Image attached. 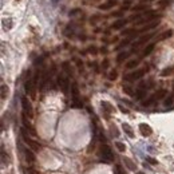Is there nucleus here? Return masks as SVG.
Instances as JSON below:
<instances>
[{
    "label": "nucleus",
    "instance_id": "f257e3e1",
    "mask_svg": "<svg viewBox=\"0 0 174 174\" xmlns=\"http://www.w3.org/2000/svg\"><path fill=\"white\" fill-rule=\"evenodd\" d=\"M22 135H23V139H24V142L28 145V147L31 150H35V151H38V150H40V143L39 142H36L35 139H32V138H30L28 137V134H27L26 131V129H22Z\"/></svg>",
    "mask_w": 174,
    "mask_h": 174
},
{
    "label": "nucleus",
    "instance_id": "f03ea898",
    "mask_svg": "<svg viewBox=\"0 0 174 174\" xmlns=\"http://www.w3.org/2000/svg\"><path fill=\"white\" fill-rule=\"evenodd\" d=\"M24 90L27 94H30L32 99H35V86H33V80L31 79V71L27 72V79L24 83Z\"/></svg>",
    "mask_w": 174,
    "mask_h": 174
},
{
    "label": "nucleus",
    "instance_id": "7ed1b4c3",
    "mask_svg": "<svg viewBox=\"0 0 174 174\" xmlns=\"http://www.w3.org/2000/svg\"><path fill=\"white\" fill-rule=\"evenodd\" d=\"M22 107H23V114H26L28 118H32L33 117V109L31 102L28 100L27 96H22Z\"/></svg>",
    "mask_w": 174,
    "mask_h": 174
},
{
    "label": "nucleus",
    "instance_id": "20e7f679",
    "mask_svg": "<svg viewBox=\"0 0 174 174\" xmlns=\"http://www.w3.org/2000/svg\"><path fill=\"white\" fill-rule=\"evenodd\" d=\"M146 71H147V68L135 70L134 72H130V74H127V75H125V79L129 80V82H133V80H138V79H141L143 75H145Z\"/></svg>",
    "mask_w": 174,
    "mask_h": 174
},
{
    "label": "nucleus",
    "instance_id": "39448f33",
    "mask_svg": "<svg viewBox=\"0 0 174 174\" xmlns=\"http://www.w3.org/2000/svg\"><path fill=\"white\" fill-rule=\"evenodd\" d=\"M100 155H102V158L106 159L107 162L113 161V158H114V154L111 151V149H110L107 145H102V146H100Z\"/></svg>",
    "mask_w": 174,
    "mask_h": 174
},
{
    "label": "nucleus",
    "instance_id": "423d86ee",
    "mask_svg": "<svg viewBox=\"0 0 174 174\" xmlns=\"http://www.w3.org/2000/svg\"><path fill=\"white\" fill-rule=\"evenodd\" d=\"M58 85H59V87L62 89V91L64 92V94L68 92L70 82H68V78H67V76H64V75H59V76H58Z\"/></svg>",
    "mask_w": 174,
    "mask_h": 174
},
{
    "label": "nucleus",
    "instance_id": "0eeeda50",
    "mask_svg": "<svg viewBox=\"0 0 174 174\" xmlns=\"http://www.w3.org/2000/svg\"><path fill=\"white\" fill-rule=\"evenodd\" d=\"M139 133L142 134L143 137H150L153 134V129L147 125V123H141L139 125Z\"/></svg>",
    "mask_w": 174,
    "mask_h": 174
},
{
    "label": "nucleus",
    "instance_id": "6e6552de",
    "mask_svg": "<svg viewBox=\"0 0 174 174\" xmlns=\"http://www.w3.org/2000/svg\"><path fill=\"white\" fill-rule=\"evenodd\" d=\"M72 98H74V105L76 107H80L79 105V90H78V85L76 83H74L72 85Z\"/></svg>",
    "mask_w": 174,
    "mask_h": 174
},
{
    "label": "nucleus",
    "instance_id": "1a4fd4ad",
    "mask_svg": "<svg viewBox=\"0 0 174 174\" xmlns=\"http://www.w3.org/2000/svg\"><path fill=\"white\" fill-rule=\"evenodd\" d=\"M22 120H23V125H24V127H26V129L28 130V131L31 133L32 135H35V129H33V127H32V125H31V123L28 122V118H27V115H26V114H23V117H22Z\"/></svg>",
    "mask_w": 174,
    "mask_h": 174
},
{
    "label": "nucleus",
    "instance_id": "9d476101",
    "mask_svg": "<svg viewBox=\"0 0 174 174\" xmlns=\"http://www.w3.org/2000/svg\"><path fill=\"white\" fill-rule=\"evenodd\" d=\"M24 155H26V159L28 163H33L35 162V154H33V151L31 149H26L24 150Z\"/></svg>",
    "mask_w": 174,
    "mask_h": 174
},
{
    "label": "nucleus",
    "instance_id": "9b49d317",
    "mask_svg": "<svg viewBox=\"0 0 174 174\" xmlns=\"http://www.w3.org/2000/svg\"><path fill=\"white\" fill-rule=\"evenodd\" d=\"M126 24H127L126 19H119V20H117V22H114V24L111 26V28L113 30H120V28H123Z\"/></svg>",
    "mask_w": 174,
    "mask_h": 174
},
{
    "label": "nucleus",
    "instance_id": "f8f14e48",
    "mask_svg": "<svg viewBox=\"0 0 174 174\" xmlns=\"http://www.w3.org/2000/svg\"><path fill=\"white\" fill-rule=\"evenodd\" d=\"M153 33H147V35H145V36H142V38H139V40L137 43H134V47H138V46H141V44H145V43L147 42V40H150L153 38Z\"/></svg>",
    "mask_w": 174,
    "mask_h": 174
},
{
    "label": "nucleus",
    "instance_id": "ddd939ff",
    "mask_svg": "<svg viewBox=\"0 0 174 174\" xmlns=\"http://www.w3.org/2000/svg\"><path fill=\"white\" fill-rule=\"evenodd\" d=\"M122 129H123V131H125V134H126L127 137H130V138H134V131H133L131 126H130L129 123H123V125H122Z\"/></svg>",
    "mask_w": 174,
    "mask_h": 174
},
{
    "label": "nucleus",
    "instance_id": "4468645a",
    "mask_svg": "<svg viewBox=\"0 0 174 174\" xmlns=\"http://www.w3.org/2000/svg\"><path fill=\"white\" fill-rule=\"evenodd\" d=\"M117 5V0H109L107 3H105V4L99 5V9H103V11H106V9H110L113 8V7Z\"/></svg>",
    "mask_w": 174,
    "mask_h": 174
},
{
    "label": "nucleus",
    "instance_id": "2eb2a0df",
    "mask_svg": "<svg viewBox=\"0 0 174 174\" xmlns=\"http://www.w3.org/2000/svg\"><path fill=\"white\" fill-rule=\"evenodd\" d=\"M172 35H173V31H172V30H167V31H165V32H162V33H161V35H159V38L157 39V42H162V40L169 39Z\"/></svg>",
    "mask_w": 174,
    "mask_h": 174
},
{
    "label": "nucleus",
    "instance_id": "dca6fc26",
    "mask_svg": "<svg viewBox=\"0 0 174 174\" xmlns=\"http://www.w3.org/2000/svg\"><path fill=\"white\" fill-rule=\"evenodd\" d=\"M159 24V22L158 20H154V22H151V23H149L147 26H145L142 30H141V32H145V31H149V30H153V28H155Z\"/></svg>",
    "mask_w": 174,
    "mask_h": 174
},
{
    "label": "nucleus",
    "instance_id": "f3484780",
    "mask_svg": "<svg viewBox=\"0 0 174 174\" xmlns=\"http://www.w3.org/2000/svg\"><path fill=\"white\" fill-rule=\"evenodd\" d=\"M146 94V85H141L138 91H137V99H142Z\"/></svg>",
    "mask_w": 174,
    "mask_h": 174
},
{
    "label": "nucleus",
    "instance_id": "a211bd4d",
    "mask_svg": "<svg viewBox=\"0 0 174 174\" xmlns=\"http://www.w3.org/2000/svg\"><path fill=\"white\" fill-rule=\"evenodd\" d=\"M154 47H155V44H154V43H151V44H149V46H147L145 50H143V52H142V56H143V58L151 54V51L154 50Z\"/></svg>",
    "mask_w": 174,
    "mask_h": 174
},
{
    "label": "nucleus",
    "instance_id": "6ab92c4d",
    "mask_svg": "<svg viewBox=\"0 0 174 174\" xmlns=\"http://www.w3.org/2000/svg\"><path fill=\"white\" fill-rule=\"evenodd\" d=\"M125 165L127 166V169H130V170H131V172H135L137 166H135V163H133V161H131V159L125 158Z\"/></svg>",
    "mask_w": 174,
    "mask_h": 174
},
{
    "label": "nucleus",
    "instance_id": "aec40b11",
    "mask_svg": "<svg viewBox=\"0 0 174 174\" xmlns=\"http://www.w3.org/2000/svg\"><path fill=\"white\" fill-rule=\"evenodd\" d=\"M129 55H130V52H125V51L120 52L119 55L117 56V62H118V63H122L123 60H126V59H127V56H129Z\"/></svg>",
    "mask_w": 174,
    "mask_h": 174
},
{
    "label": "nucleus",
    "instance_id": "412c9836",
    "mask_svg": "<svg viewBox=\"0 0 174 174\" xmlns=\"http://www.w3.org/2000/svg\"><path fill=\"white\" fill-rule=\"evenodd\" d=\"M102 107L106 110V113H113L114 111V107L110 105L109 102H102Z\"/></svg>",
    "mask_w": 174,
    "mask_h": 174
},
{
    "label": "nucleus",
    "instance_id": "4be33fe9",
    "mask_svg": "<svg viewBox=\"0 0 174 174\" xmlns=\"http://www.w3.org/2000/svg\"><path fill=\"white\" fill-rule=\"evenodd\" d=\"M139 64V60H137V59H133V60H130L129 63L126 64V67L127 68H135Z\"/></svg>",
    "mask_w": 174,
    "mask_h": 174
},
{
    "label": "nucleus",
    "instance_id": "5701e85b",
    "mask_svg": "<svg viewBox=\"0 0 174 174\" xmlns=\"http://www.w3.org/2000/svg\"><path fill=\"white\" fill-rule=\"evenodd\" d=\"M155 100H157V98H155V95H153V96H150V98L149 99H147V100H145V102H143V106H151L153 105V103L154 102H155Z\"/></svg>",
    "mask_w": 174,
    "mask_h": 174
},
{
    "label": "nucleus",
    "instance_id": "b1692460",
    "mask_svg": "<svg viewBox=\"0 0 174 174\" xmlns=\"http://www.w3.org/2000/svg\"><path fill=\"white\" fill-rule=\"evenodd\" d=\"M7 95H8V87L5 85H2V99L4 100L7 98Z\"/></svg>",
    "mask_w": 174,
    "mask_h": 174
},
{
    "label": "nucleus",
    "instance_id": "393cba45",
    "mask_svg": "<svg viewBox=\"0 0 174 174\" xmlns=\"http://www.w3.org/2000/svg\"><path fill=\"white\" fill-rule=\"evenodd\" d=\"M174 72V67H169V68H165L162 72H161V75L162 76H166V75H170V74Z\"/></svg>",
    "mask_w": 174,
    "mask_h": 174
},
{
    "label": "nucleus",
    "instance_id": "a878e982",
    "mask_svg": "<svg viewBox=\"0 0 174 174\" xmlns=\"http://www.w3.org/2000/svg\"><path fill=\"white\" fill-rule=\"evenodd\" d=\"M115 146H117V149H118L120 153H123L126 150V145H125V143H122V142H115Z\"/></svg>",
    "mask_w": 174,
    "mask_h": 174
},
{
    "label": "nucleus",
    "instance_id": "bb28decb",
    "mask_svg": "<svg viewBox=\"0 0 174 174\" xmlns=\"http://www.w3.org/2000/svg\"><path fill=\"white\" fill-rule=\"evenodd\" d=\"M154 95H155V98H157V100H158V99H162V98H163V96H165V95H166V90H159V91H158V92H157V94H154Z\"/></svg>",
    "mask_w": 174,
    "mask_h": 174
},
{
    "label": "nucleus",
    "instance_id": "cd10ccee",
    "mask_svg": "<svg viewBox=\"0 0 174 174\" xmlns=\"http://www.w3.org/2000/svg\"><path fill=\"white\" fill-rule=\"evenodd\" d=\"M133 33H137V31L134 28H129V30H123L122 31V35H133Z\"/></svg>",
    "mask_w": 174,
    "mask_h": 174
},
{
    "label": "nucleus",
    "instance_id": "c85d7f7f",
    "mask_svg": "<svg viewBox=\"0 0 174 174\" xmlns=\"http://www.w3.org/2000/svg\"><path fill=\"white\" fill-rule=\"evenodd\" d=\"M145 8H146V4H138V5L131 7L133 11H142V9H145Z\"/></svg>",
    "mask_w": 174,
    "mask_h": 174
},
{
    "label": "nucleus",
    "instance_id": "c756f323",
    "mask_svg": "<svg viewBox=\"0 0 174 174\" xmlns=\"http://www.w3.org/2000/svg\"><path fill=\"white\" fill-rule=\"evenodd\" d=\"M131 2H130V0H126V2H123V5H122V9L123 11H127V9L129 8H131Z\"/></svg>",
    "mask_w": 174,
    "mask_h": 174
},
{
    "label": "nucleus",
    "instance_id": "7c9ffc66",
    "mask_svg": "<svg viewBox=\"0 0 174 174\" xmlns=\"http://www.w3.org/2000/svg\"><path fill=\"white\" fill-rule=\"evenodd\" d=\"M114 174H125L122 170V167H120V165H117L115 169H114Z\"/></svg>",
    "mask_w": 174,
    "mask_h": 174
},
{
    "label": "nucleus",
    "instance_id": "2f4dec72",
    "mask_svg": "<svg viewBox=\"0 0 174 174\" xmlns=\"http://www.w3.org/2000/svg\"><path fill=\"white\" fill-rule=\"evenodd\" d=\"M173 99H174V95L172 94V95H170L169 98L165 100V106H170V105H172V103H173Z\"/></svg>",
    "mask_w": 174,
    "mask_h": 174
},
{
    "label": "nucleus",
    "instance_id": "473e14b6",
    "mask_svg": "<svg viewBox=\"0 0 174 174\" xmlns=\"http://www.w3.org/2000/svg\"><path fill=\"white\" fill-rule=\"evenodd\" d=\"M129 43H130V39H126V40H123V42L120 43V44H119L118 47H117V50H120V48H122V47H125V46H127V44H129Z\"/></svg>",
    "mask_w": 174,
    "mask_h": 174
},
{
    "label": "nucleus",
    "instance_id": "72a5a7b5",
    "mask_svg": "<svg viewBox=\"0 0 174 174\" xmlns=\"http://www.w3.org/2000/svg\"><path fill=\"white\" fill-rule=\"evenodd\" d=\"M117 76H118L117 71H111V72H110V75H109V78H110V80H115Z\"/></svg>",
    "mask_w": 174,
    "mask_h": 174
},
{
    "label": "nucleus",
    "instance_id": "f704fd0d",
    "mask_svg": "<svg viewBox=\"0 0 174 174\" xmlns=\"http://www.w3.org/2000/svg\"><path fill=\"white\" fill-rule=\"evenodd\" d=\"M146 161H147V162H149V163H151V165H157V159L151 158V157H147Z\"/></svg>",
    "mask_w": 174,
    "mask_h": 174
},
{
    "label": "nucleus",
    "instance_id": "c9c22d12",
    "mask_svg": "<svg viewBox=\"0 0 174 174\" xmlns=\"http://www.w3.org/2000/svg\"><path fill=\"white\" fill-rule=\"evenodd\" d=\"M123 91H126L129 95H133V91H131V89L130 87H127V86H123Z\"/></svg>",
    "mask_w": 174,
    "mask_h": 174
},
{
    "label": "nucleus",
    "instance_id": "e433bc0d",
    "mask_svg": "<svg viewBox=\"0 0 174 174\" xmlns=\"http://www.w3.org/2000/svg\"><path fill=\"white\" fill-rule=\"evenodd\" d=\"M28 173H30V174H39L38 170L33 169V167H30V169H28Z\"/></svg>",
    "mask_w": 174,
    "mask_h": 174
},
{
    "label": "nucleus",
    "instance_id": "4c0bfd02",
    "mask_svg": "<svg viewBox=\"0 0 174 174\" xmlns=\"http://www.w3.org/2000/svg\"><path fill=\"white\" fill-rule=\"evenodd\" d=\"M63 68H64L66 71L70 74V67H68V63H63Z\"/></svg>",
    "mask_w": 174,
    "mask_h": 174
},
{
    "label": "nucleus",
    "instance_id": "58836bf2",
    "mask_svg": "<svg viewBox=\"0 0 174 174\" xmlns=\"http://www.w3.org/2000/svg\"><path fill=\"white\" fill-rule=\"evenodd\" d=\"M89 52H91V54H96V48H95V47H90V48H89Z\"/></svg>",
    "mask_w": 174,
    "mask_h": 174
},
{
    "label": "nucleus",
    "instance_id": "ea45409f",
    "mask_svg": "<svg viewBox=\"0 0 174 174\" xmlns=\"http://www.w3.org/2000/svg\"><path fill=\"white\" fill-rule=\"evenodd\" d=\"M119 109H120V111H122V113H129V111H127V109H125L123 106H119Z\"/></svg>",
    "mask_w": 174,
    "mask_h": 174
},
{
    "label": "nucleus",
    "instance_id": "a19ab883",
    "mask_svg": "<svg viewBox=\"0 0 174 174\" xmlns=\"http://www.w3.org/2000/svg\"><path fill=\"white\" fill-rule=\"evenodd\" d=\"M113 16H117V18H119V16H122V12H115V13H113Z\"/></svg>",
    "mask_w": 174,
    "mask_h": 174
},
{
    "label": "nucleus",
    "instance_id": "79ce46f5",
    "mask_svg": "<svg viewBox=\"0 0 174 174\" xmlns=\"http://www.w3.org/2000/svg\"><path fill=\"white\" fill-rule=\"evenodd\" d=\"M107 66H109V60H105V63H103V68H107Z\"/></svg>",
    "mask_w": 174,
    "mask_h": 174
},
{
    "label": "nucleus",
    "instance_id": "37998d69",
    "mask_svg": "<svg viewBox=\"0 0 174 174\" xmlns=\"http://www.w3.org/2000/svg\"><path fill=\"white\" fill-rule=\"evenodd\" d=\"M137 174H143V173H141V172H138V173H137Z\"/></svg>",
    "mask_w": 174,
    "mask_h": 174
}]
</instances>
